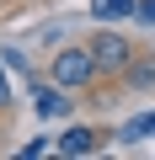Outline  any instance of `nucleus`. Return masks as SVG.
Here are the masks:
<instances>
[{"instance_id": "obj_8", "label": "nucleus", "mask_w": 155, "mask_h": 160, "mask_svg": "<svg viewBox=\"0 0 155 160\" xmlns=\"http://www.w3.org/2000/svg\"><path fill=\"white\" fill-rule=\"evenodd\" d=\"M139 16H144V22H155V0H139Z\"/></svg>"}, {"instance_id": "obj_6", "label": "nucleus", "mask_w": 155, "mask_h": 160, "mask_svg": "<svg viewBox=\"0 0 155 160\" xmlns=\"http://www.w3.org/2000/svg\"><path fill=\"white\" fill-rule=\"evenodd\" d=\"M144 133H155V112H144V118H134V123L123 128V139H128V144H139Z\"/></svg>"}, {"instance_id": "obj_2", "label": "nucleus", "mask_w": 155, "mask_h": 160, "mask_svg": "<svg viewBox=\"0 0 155 160\" xmlns=\"http://www.w3.org/2000/svg\"><path fill=\"white\" fill-rule=\"evenodd\" d=\"M91 53H96V75H118V69H128V53H134V48H128V38H118V32H102Z\"/></svg>"}, {"instance_id": "obj_3", "label": "nucleus", "mask_w": 155, "mask_h": 160, "mask_svg": "<svg viewBox=\"0 0 155 160\" xmlns=\"http://www.w3.org/2000/svg\"><path fill=\"white\" fill-rule=\"evenodd\" d=\"M91 16H102V22H118V16H139V0H96V6H91Z\"/></svg>"}, {"instance_id": "obj_7", "label": "nucleus", "mask_w": 155, "mask_h": 160, "mask_svg": "<svg viewBox=\"0 0 155 160\" xmlns=\"http://www.w3.org/2000/svg\"><path fill=\"white\" fill-rule=\"evenodd\" d=\"M0 107H11V75H6V59H0Z\"/></svg>"}, {"instance_id": "obj_1", "label": "nucleus", "mask_w": 155, "mask_h": 160, "mask_svg": "<svg viewBox=\"0 0 155 160\" xmlns=\"http://www.w3.org/2000/svg\"><path fill=\"white\" fill-rule=\"evenodd\" d=\"M96 75V53L91 48H64L54 59V86H86Z\"/></svg>"}, {"instance_id": "obj_5", "label": "nucleus", "mask_w": 155, "mask_h": 160, "mask_svg": "<svg viewBox=\"0 0 155 160\" xmlns=\"http://www.w3.org/2000/svg\"><path fill=\"white\" fill-rule=\"evenodd\" d=\"M38 112H43V118H64V112H70V96H59V91H38Z\"/></svg>"}, {"instance_id": "obj_4", "label": "nucleus", "mask_w": 155, "mask_h": 160, "mask_svg": "<svg viewBox=\"0 0 155 160\" xmlns=\"http://www.w3.org/2000/svg\"><path fill=\"white\" fill-rule=\"evenodd\" d=\"M59 149H64V155H91V149H96V133H91V128H70V133L59 139Z\"/></svg>"}]
</instances>
